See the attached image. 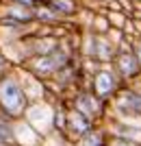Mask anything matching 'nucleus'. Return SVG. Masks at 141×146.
I'll return each instance as SVG.
<instances>
[{"instance_id": "f03ea898", "label": "nucleus", "mask_w": 141, "mask_h": 146, "mask_svg": "<svg viewBox=\"0 0 141 146\" xmlns=\"http://www.w3.org/2000/svg\"><path fill=\"white\" fill-rule=\"evenodd\" d=\"M119 92V79L113 70H100L93 76V94L98 98H109Z\"/></svg>"}, {"instance_id": "39448f33", "label": "nucleus", "mask_w": 141, "mask_h": 146, "mask_svg": "<svg viewBox=\"0 0 141 146\" xmlns=\"http://www.w3.org/2000/svg\"><path fill=\"white\" fill-rule=\"evenodd\" d=\"M76 109H78L80 113H85L89 120H93L100 111V98L96 96V94H83V96H78V100H76Z\"/></svg>"}, {"instance_id": "9b49d317", "label": "nucleus", "mask_w": 141, "mask_h": 146, "mask_svg": "<svg viewBox=\"0 0 141 146\" xmlns=\"http://www.w3.org/2000/svg\"><path fill=\"white\" fill-rule=\"evenodd\" d=\"M137 90H139V92H141V83H139V87H137Z\"/></svg>"}, {"instance_id": "6e6552de", "label": "nucleus", "mask_w": 141, "mask_h": 146, "mask_svg": "<svg viewBox=\"0 0 141 146\" xmlns=\"http://www.w3.org/2000/svg\"><path fill=\"white\" fill-rule=\"evenodd\" d=\"M80 146H106V144H104L102 133H98V131H89L87 135H83V144H80Z\"/></svg>"}, {"instance_id": "7ed1b4c3", "label": "nucleus", "mask_w": 141, "mask_h": 146, "mask_svg": "<svg viewBox=\"0 0 141 146\" xmlns=\"http://www.w3.org/2000/svg\"><path fill=\"white\" fill-rule=\"evenodd\" d=\"M115 107L122 116H141V92L119 90L115 94Z\"/></svg>"}, {"instance_id": "9d476101", "label": "nucleus", "mask_w": 141, "mask_h": 146, "mask_svg": "<svg viewBox=\"0 0 141 146\" xmlns=\"http://www.w3.org/2000/svg\"><path fill=\"white\" fill-rule=\"evenodd\" d=\"M135 55H137V61H139V66H141V44H139V46H137Z\"/></svg>"}, {"instance_id": "f257e3e1", "label": "nucleus", "mask_w": 141, "mask_h": 146, "mask_svg": "<svg viewBox=\"0 0 141 146\" xmlns=\"http://www.w3.org/2000/svg\"><path fill=\"white\" fill-rule=\"evenodd\" d=\"M0 105L9 116H20L26 107V96L18 81L13 79H2L0 81Z\"/></svg>"}, {"instance_id": "1a4fd4ad", "label": "nucleus", "mask_w": 141, "mask_h": 146, "mask_svg": "<svg viewBox=\"0 0 141 146\" xmlns=\"http://www.w3.org/2000/svg\"><path fill=\"white\" fill-rule=\"evenodd\" d=\"M109 146H137V144H132V142H126V140H119V137H113Z\"/></svg>"}, {"instance_id": "20e7f679", "label": "nucleus", "mask_w": 141, "mask_h": 146, "mask_svg": "<svg viewBox=\"0 0 141 146\" xmlns=\"http://www.w3.org/2000/svg\"><path fill=\"white\" fill-rule=\"evenodd\" d=\"M115 68H117V74L124 76V79H135L137 74L141 72V66L137 61V55L130 52V50H122L115 59Z\"/></svg>"}, {"instance_id": "0eeeda50", "label": "nucleus", "mask_w": 141, "mask_h": 146, "mask_svg": "<svg viewBox=\"0 0 141 146\" xmlns=\"http://www.w3.org/2000/svg\"><path fill=\"white\" fill-rule=\"evenodd\" d=\"M70 127H72V131L76 135H87L91 131V120H89L85 113H80V111L76 109V111L70 113Z\"/></svg>"}, {"instance_id": "423d86ee", "label": "nucleus", "mask_w": 141, "mask_h": 146, "mask_svg": "<svg viewBox=\"0 0 141 146\" xmlns=\"http://www.w3.org/2000/svg\"><path fill=\"white\" fill-rule=\"evenodd\" d=\"M113 131H115V137L126 140V142H132V144L141 146V129H139V127H130V124L119 122V124H117Z\"/></svg>"}]
</instances>
